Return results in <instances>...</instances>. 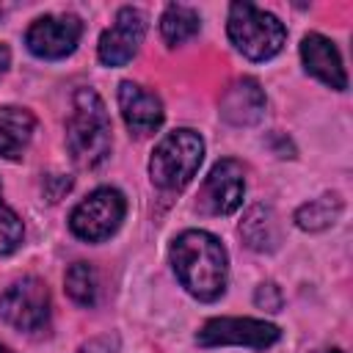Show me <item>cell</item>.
<instances>
[{
    "instance_id": "cell-13",
    "label": "cell",
    "mask_w": 353,
    "mask_h": 353,
    "mask_svg": "<svg viewBox=\"0 0 353 353\" xmlns=\"http://www.w3.org/2000/svg\"><path fill=\"white\" fill-rule=\"evenodd\" d=\"M265 91L254 77H237L221 94V119L234 127H251L265 116Z\"/></svg>"
},
{
    "instance_id": "cell-19",
    "label": "cell",
    "mask_w": 353,
    "mask_h": 353,
    "mask_svg": "<svg viewBox=\"0 0 353 353\" xmlns=\"http://www.w3.org/2000/svg\"><path fill=\"white\" fill-rule=\"evenodd\" d=\"M25 226L22 218L3 201V188H0V254H14L22 245Z\"/></svg>"
},
{
    "instance_id": "cell-24",
    "label": "cell",
    "mask_w": 353,
    "mask_h": 353,
    "mask_svg": "<svg viewBox=\"0 0 353 353\" xmlns=\"http://www.w3.org/2000/svg\"><path fill=\"white\" fill-rule=\"evenodd\" d=\"M0 353H14L11 347H6V345H0Z\"/></svg>"
},
{
    "instance_id": "cell-21",
    "label": "cell",
    "mask_w": 353,
    "mask_h": 353,
    "mask_svg": "<svg viewBox=\"0 0 353 353\" xmlns=\"http://www.w3.org/2000/svg\"><path fill=\"white\" fill-rule=\"evenodd\" d=\"M119 350V336L116 334H99L88 342H83L74 353H116Z\"/></svg>"
},
{
    "instance_id": "cell-23",
    "label": "cell",
    "mask_w": 353,
    "mask_h": 353,
    "mask_svg": "<svg viewBox=\"0 0 353 353\" xmlns=\"http://www.w3.org/2000/svg\"><path fill=\"white\" fill-rule=\"evenodd\" d=\"M314 353H345V350H339V347H323V350H314Z\"/></svg>"
},
{
    "instance_id": "cell-9",
    "label": "cell",
    "mask_w": 353,
    "mask_h": 353,
    "mask_svg": "<svg viewBox=\"0 0 353 353\" xmlns=\"http://www.w3.org/2000/svg\"><path fill=\"white\" fill-rule=\"evenodd\" d=\"M143 36H146L143 11L132 8V6H124V8H119L113 25L99 36L97 55L105 66H124L138 55V50L143 44Z\"/></svg>"
},
{
    "instance_id": "cell-11",
    "label": "cell",
    "mask_w": 353,
    "mask_h": 353,
    "mask_svg": "<svg viewBox=\"0 0 353 353\" xmlns=\"http://www.w3.org/2000/svg\"><path fill=\"white\" fill-rule=\"evenodd\" d=\"M119 108H121V119H124L127 130L138 138L160 130L163 116H165L160 97L146 91L143 85H138L132 80H124L119 85Z\"/></svg>"
},
{
    "instance_id": "cell-10",
    "label": "cell",
    "mask_w": 353,
    "mask_h": 353,
    "mask_svg": "<svg viewBox=\"0 0 353 353\" xmlns=\"http://www.w3.org/2000/svg\"><path fill=\"white\" fill-rule=\"evenodd\" d=\"M243 193H245L243 165L232 157H223L210 168L199 193V204L210 215H232L243 204Z\"/></svg>"
},
{
    "instance_id": "cell-1",
    "label": "cell",
    "mask_w": 353,
    "mask_h": 353,
    "mask_svg": "<svg viewBox=\"0 0 353 353\" xmlns=\"http://www.w3.org/2000/svg\"><path fill=\"white\" fill-rule=\"evenodd\" d=\"M171 265L179 284L199 301H215L226 290L229 256L223 243L204 232L188 229L171 243Z\"/></svg>"
},
{
    "instance_id": "cell-18",
    "label": "cell",
    "mask_w": 353,
    "mask_h": 353,
    "mask_svg": "<svg viewBox=\"0 0 353 353\" xmlns=\"http://www.w3.org/2000/svg\"><path fill=\"white\" fill-rule=\"evenodd\" d=\"M66 295L77 303V306H94L97 303V292H99V281H97V270L88 262H74L66 270Z\"/></svg>"
},
{
    "instance_id": "cell-12",
    "label": "cell",
    "mask_w": 353,
    "mask_h": 353,
    "mask_svg": "<svg viewBox=\"0 0 353 353\" xmlns=\"http://www.w3.org/2000/svg\"><path fill=\"white\" fill-rule=\"evenodd\" d=\"M301 61H303V69L312 77H317L320 83H325V85H331L336 91L347 88V74H345L339 50L323 33H306L303 36V41H301Z\"/></svg>"
},
{
    "instance_id": "cell-3",
    "label": "cell",
    "mask_w": 353,
    "mask_h": 353,
    "mask_svg": "<svg viewBox=\"0 0 353 353\" xmlns=\"http://www.w3.org/2000/svg\"><path fill=\"white\" fill-rule=\"evenodd\" d=\"M226 33L237 52H243L248 61H268L279 55L287 41V28L279 22V17L254 3L229 6Z\"/></svg>"
},
{
    "instance_id": "cell-4",
    "label": "cell",
    "mask_w": 353,
    "mask_h": 353,
    "mask_svg": "<svg viewBox=\"0 0 353 353\" xmlns=\"http://www.w3.org/2000/svg\"><path fill=\"white\" fill-rule=\"evenodd\" d=\"M204 160V141L199 132L182 127L168 132L149 157V176L163 190H182Z\"/></svg>"
},
{
    "instance_id": "cell-7",
    "label": "cell",
    "mask_w": 353,
    "mask_h": 353,
    "mask_svg": "<svg viewBox=\"0 0 353 353\" xmlns=\"http://www.w3.org/2000/svg\"><path fill=\"white\" fill-rule=\"evenodd\" d=\"M279 336H281V331L273 323H265V320H254V317H212L199 328L196 342L201 347L237 345V347L265 350V347L276 345Z\"/></svg>"
},
{
    "instance_id": "cell-20",
    "label": "cell",
    "mask_w": 353,
    "mask_h": 353,
    "mask_svg": "<svg viewBox=\"0 0 353 353\" xmlns=\"http://www.w3.org/2000/svg\"><path fill=\"white\" fill-rule=\"evenodd\" d=\"M254 303H256L259 309L279 312V309H281V303H284V298H281V290H279L273 281H265V284H259V287H256V292H254Z\"/></svg>"
},
{
    "instance_id": "cell-5",
    "label": "cell",
    "mask_w": 353,
    "mask_h": 353,
    "mask_svg": "<svg viewBox=\"0 0 353 353\" xmlns=\"http://www.w3.org/2000/svg\"><path fill=\"white\" fill-rule=\"evenodd\" d=\"M127 201L116 188H97L69 215V229L85 243L108 240L124 221Z\"/></svg>"
},
{
    "instance_id": "cell-2",
    "label": "cell",
    "mask_w": 353,
    "mask_h": 353,
    "mask_svg": "<svg viewBox=\"0 0 353 353\" xmlns=\"http://www.w3.org/2000/svg\"><path fill=\"white\" fill-rule=\"evenodd\" d=\"M66 146L80 168H97L110 154V116L94 88H77L72 97Z\"/></svg>"
},
{
    "instance_id": "cell-22",
    "label": "cell",
    "mask_w": 353,
    "mask_h": 353,
    "mask_svg": "<svg viewBox=\"0 0 353 353\" xmlns=\"http://www.w3.org/2000/svg\"><path fill=\"white\" fill-rule=\"evenodd\" d=\"M8 63H11V50H8V44H3V41H0V77L6 74Z\"/></svg>"
},
{
    "instance_id": "cell-8",
    "label": "cell",
    "mask_w": 353,
    "mask_h": 353,
    "mask_svg": "<svg viewBox=\"0 0 353 353\" xmlns=\"http://www.w3.org/2000/svg\"><path fill=\"white\" fill-rule=\"evenodd\" d=\"M83 36V22L74 14H44L33 19L25 33V44L36 58L58 61L74 52Z\"/></svg>"
},
{
    "instance_id": "cell-14",
    "label": "cell",
    "mask_w": 353,
    "mask_h": 353,
    "mask_svg": "<svg viewBox=\"0 0 353 353\" xmlns=\"http://www.w3.org/2000/svg\"><path fill=\"white\" fill-rule=\"evenodd\" d=\"M36 132V116L28 108L3 105L0 108V157L19 160Z\"/></svg>"
},
{
    "instance_id": "cell-16",
    "label": "cell",
    "mask_w": 353,
    "mask_h": 353,
    "mask_svg": "<svg viewBox=\"0 0 353 353\" xmlns=\"http://www.w3.org/2000/svg\"><path fill=\"white\" fill-rule=\"evenodd\" d=\"M201 28V19H199V11L190 8V6H182V3H171L165 6L163 17H160V36L168 47H179L185 44L188 39H193Z\"/></svg>"
},
{
    "instance_id": "cell-15",
    "label": "cell",
    "mask_w": 353,
    "mask_h": 353,
    "mask_svg": "<svg viewBox=\"0 0 353 353\" xmlns=\"http://www.w3.org/2000/svg\"><path fill=\"white\" fill-rule=\"evenodd\" d=\"M240 234H243L245 245L254 251H276V245L281 240L276 212L268 204H254L240 223Z\"/></svg>"
},
{
    "instance_id": "cell-17",
    "label": "cell",
    "mask_w": 353,
    "mask_h": 353,
    "mask_svg": "<svg viewBox=\"0 0 353 353\" xmlns=\"http://www.w3.org/2000/svg\"><path fill=\"white\" fill-rule=\"evenodd\" d=\"M342 215V199L336 193H323L320 199H312L295 210V223L306 232H320L331 226Z\"/></svg>"
},
{
    "instance_id": "cell-6",
    "label": "cell",
    "mask_w": 353,
    "mask_h": 353,
    "mask_svg": "<svg viewBox=\"0 0 353 353\" xmlns=\"http://www.w3.org/2000/svg\"><path fill=\"white\" fill-rule=\"evenodd\" d=\"M50 312H52L50 290L36 276H25L0 292V317L17 331L25 334L44 331L50 323Z\"/></svg>"
}]
</instances>
